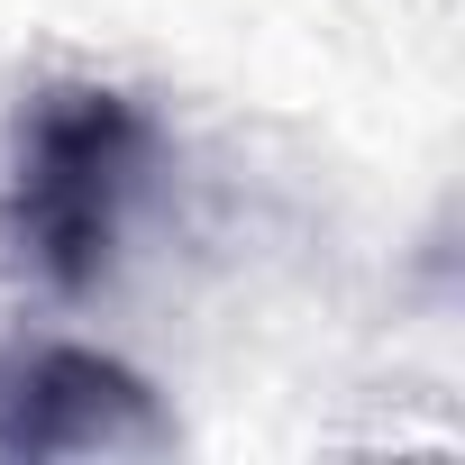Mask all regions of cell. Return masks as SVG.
Segmentation results:
<instances>
[{"mask_svg":"<svg viewBox=\"0 0 465 465\" xmlns=\"http://www.w3.org/2000/svg\"><path fill=\"white\" fill-rule=\"evenodd\" d=\"M155 110L119 83H46L19 110L10 173H0V247L55 302H83L155 173Z\"/></svg>","mask_w":465,"mask_h":465,"instance_id":"6da1fadb","label":"cell"},{"mask_svg":"<svg viewBox=\"0 0 465 465\" xmlns=\"http://www.w3.org/2000/svg\"><path fill=\"white\" fill-rule=\"evenodd\" d=\"M0 447L10 456H164L173 411L119 356L28 347V356H0Z\"/></svg>","mask_w":465,"mask_h":465,"instance_id":"7a4b0ae2","label":"cell"}]
</instances>
